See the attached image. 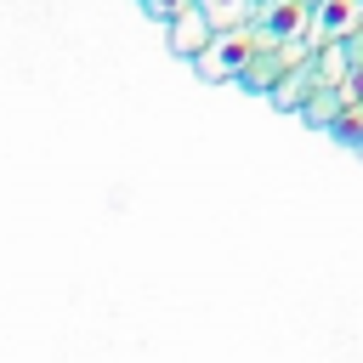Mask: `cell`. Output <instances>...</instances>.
I'll list each match as a JSON object with an SVG mask.
<instances>
[{
	"label": "cell",
	"instance_id": "1",
	"mask_svg": "<svg viewBox=\"0 0 363 363\" xmlns=\"http://www.w3.org/2000/svg\"><path fill=\"white\" fill-rule=\"evenodd\" d=\"M255 51H261L255 28H227V34H216V40L193 57V68H199L204 79H238V74L255 62Z\"/></svg>",
	"mask_w": 363,
	"mask_h": 363
},
{
	"label": "cell",
	"instance_id": "2",
	"mask_svg": "<svg viewBox=\"0 0 363 363\" xmlns=\"http://www.w3.org/2000/svg\"><path fill=\"white\" fill-rule=\"evenodd\" d=\"M340 34H363V0H312V40L335 45Z\"/></svg>",
	"mask_w": 363,
	"mask_h": 363
},
{
	"label": "cell",
	"instance_id": "3",
	"mask_svg": "<svg viewBox=\"0 0 363 363\" xmlns=\"http://www.w3.org/2000/svg\"><path fill=\"white\" fill-rule=\"evenodd\" d=\"M164 40H170V51H176L182 62H193V57L216 40V28H210V17H204V11H199V0H193L187 11H176V17L164 23Z\"/></svg>",
	"mask_w": 363,
	"mask_h": 363
},
{
	"label": "cell",
	"instance_id": "4",
	"mask_svg": "<svg viewBox=\"0 0 363 363\" xmlns=\"http://www.w3.org/2000/svg\"><path fill=\"white\" fill-rule=\"evenodd\" d=\"M199 11L210 17L216 34H227V28H250L255 11H261V0H199Z\"/></svg>",
	"mask_w": 363,
	"mask_h": 363
},
{
	"label": "cell",
	"instance_id": "5",
	"mask_svg": "<svg viewBox=\"0 0 363 363\" xmlns=\"http://www.w3.org/2000/svg\"><path fill=\"white\" fill-rule=\"evenodd\" d=\"M187 6H193V0H142V11H147L153 23H170V17H176V11H187Z\"/></svg>",
	"mask_w": 363,
	"mask_h": 363
}]
</instances>
